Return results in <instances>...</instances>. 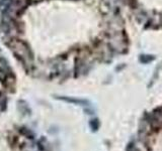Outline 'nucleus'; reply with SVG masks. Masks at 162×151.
Wrapping results in <instances>:
<instances>
[{
    "mask_svg": "<svg viewBox=\"0 0 162 151\" xmlns=\"http://www.w3.org/2000/svg\"><path fill=\"white\" fill-rule=\"evenodd\" d=\"M57 99H60L62 101H65L67 103H72V104H78V105H82V106H87L88 102L85 100H79V99H73V98H69V97H57Z\"/></svg>",
    "mask_w": 162,
    "mask_h": 151,
    "instance_id": "1",
    "label": "nucleus"
}]
</instances>
